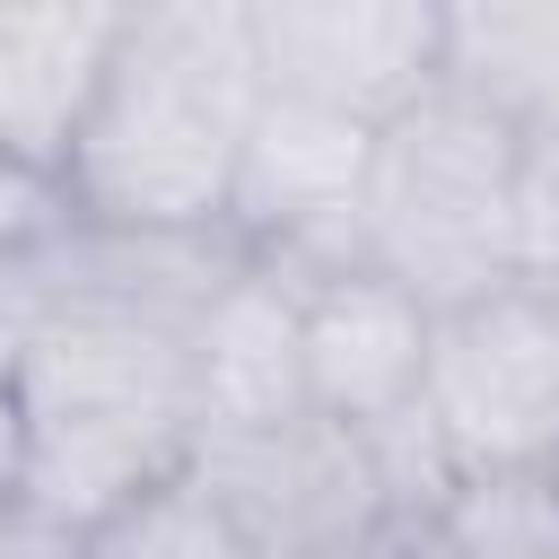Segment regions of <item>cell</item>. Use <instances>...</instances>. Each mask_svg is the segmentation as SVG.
Segmentation results:
<instances>
[{
	"mask_svg": "<svg viewBox=\"0 0 559 559\" xmlns=\"http://www.w3.org/2000/svg\"><path fill=\"white\" fill-rule=\"evenodd\" d=\"M367 166H376L367 122L262 87L227 183V245L297 288L367 271Z\"/></svg>",
	"mask_w": 559,
	"mask_h": 559,
	"instance_id": "obj_5",
	"label": "cell"
},
{
	"mask_svg": "<svg viewBox=\"0 0 559 559\" xmlns=\"http://www.w3.org/2000/svg\"><path fill=\"white\" fill-rule=\"evenodd\" d=\"M384 559H454V550L437 542V524H411V533H393V542H384Z\"/></svg>",
	"mask_w": 559,
	"mask_h": 559,
	"instance_id": "obj_18",
	"label": "cell"
},
{
	"mask_svg": "<svg viewBox=\"0 0 559 559\" xmlns=\"http://www.w3.org/2000/svg\"><path fill=\"white\" fill-rule=\"evenodd\" d=\"M245 26L271 96L332 105L367 131L419 105L445 52V9H419V0H253Z\"/></svg>",
	"mask_w": 559,
	"mask_h": 559,
	"instance_id": "obj_7",
	"label": "cell"
},
{
	"mask_svg": "<svg viewBox=\"0 0 559 559\" xmlns=\"http://www.w3.org/2000/svg\"><path fill=\"white\" fill-rule=\"evenodd\" d=\"M437 542L454 559H559V472L454 480L437 507Z\"/></svg>",
	"mask_w": 559,
	"mask_h": 559,
	"instance_id": "obj_12",
	"label": "cell"
},
{
	"mask_svg": "<svg viewBox=\"0 0 559 559\" xmlns=\"http://www.w3.org/2000/svg\"><path fill=\"white\" fill-rule=\"evenodd\" d=\"M515 288L559 306V122H533L515 148Z\"/></svg>",
	"mask_w": 559,
	"mask_h": 559,
	"instance_id": "obj_14",
	"label": "cell"
},
{
	"mask_svg": "<svg viewBox=\"0 0 559 559\" xmlns=\"http://www.w3.org/2000/svg\"><path fill=\"white\" fill-rule=\"evenodd\" d=\"M297 358H306V411L341 428H376L419 402L428 367V306L402 297L384 271H341L297 288Z\"/></svg>",
	"mask_w": 559,
	"mask_h": 559,
	"instance_id": "obj_9",
	"label": "cell"
},
{
	"mask_svg": "<svg viewBox=\"0 0 559 559\" xmlns=\"http://www.w3.org/2000/svg\"><path fill=\"white\" fill-rule=\"evenodd\" d=\"M61 227H70L61 183H52V175H26V166H9V157H0V262H17V253H35V245H52Z\"/></svg>",
	"mask_w": 559,
	"mask_h": 559,
	"instance_id": "obj_15",
	"label": "cell"
},
{
	"mask_svg": "<svg viewBox=\"0 0 559 559\" xmlns=\"http://www.w3.org/2000/svg\"><path fill=\"white\" fill-rule=\"evenodd\" d=\"M192 480L210 489V507L236 524L253 559H376L393 542L367 437L314 411L253 437L192 445Z\"/></svg>",
	"mask_w": 559,
	"mask_h": 559,
	"instance_id": "obj_6",
	"label": "cell"
},
{
	"mask_svg": "<svg viewBox=\"0 0 559 559\" xmlns=\"http://www.w3.org/2000/svg\"><path fill=\"white\" fill-rule=\"evenodd\" d=\"M9 384L26 411V498L87 533L192 472V367L175 314L52 297Z\"/></svg>",
	"mask_w": 559,
	"mask_h": 559,
	"instance_id": "obj_2",
	"label": "cell"
},
{
	"mask_svg": "<svg viewBox=\"0 0 559 559\" xmlns=\"http://www.w3.org/2000/svg\"><path fill=\"white\" fill-rule=\"evenodd\" d=\"M0 559H96V533L35 507V498H9L0 507Z\"/></svg>",
	"mask_w": 559,
	"mask_h": 559,
	"instance_id": "obj_16",
	"label": "cell"
},
{
	"mask_svg": "<svg viewBox=\"0 0 559 559\" xmlns=\"http://www.w3.org/2000/svg\"><path fill=\"white\" fill-rule=\"evenodd\" d=\"M26 498V411H17V384L0 376V507Z\"/></svg>",
	"mask_w": 559,
	"mask_h": 559,
	"instance_id": "obj_17",
	"label": "cell"
},
{
	"mask_svg": "<svg viewBox=\"0 0 559 559\" xmlns=\"http://www.w3.org/2000/svg\"><path fill=\"white\" fill-rule=\"evenodd\" d=\"M183 367H192V445L210 437H253L306 411V358H297V280L236 262L210 306L183 323Z\"/></svg>",
	"mask_w": 559,
	"mask_h": 559,
	"instance_id": "obj_8",
	"label": "cell"
},
{
	"mask_svg": "<svg viewBox=\"0 0 559 559\" xmlns=\"http://www.w3.org/2000/svg\"><path fill=\"white\" fill-rule=\"evenodd\" d=\"M253 105L262 61L245 9H131L114 70L87 105V131L61 166L70 218L105 236H227V183Z\"/></svg>",
	"mask_w": 559,
	"mask_h": 559,
	"instance_id": "obj_1",
	"label": "cell"
},
{
	"mask_svg": "<svg viewBox=\"0 0 559 559\" xmlns=\"http://www.w3.org/2000/svg\"><path fill=\"white\" fill-rule=\"evenodd\" d=\"M515 148L524 131L454 87H428L376 131L367 166V271L428 314H454L515 280Z\"/></svg>",
	"mask_w": 559,
	"mask_h": 559,
	"instance_id": "obj_3",
	"label": "cell"
},
{
	"mask_svg": "<svg viewBox=\"0 0 559 559\" xmlns=\"http://www.w3.org/2000/svg\"><path fill=\"white\" fill-rule=\"evenodd\" d=\"M437 87L507 114L515 131L559 122V0H489V9H445V52Z\"/></svg>",
	"mask_w": 559,
	"mask_h": 559,
	"instance_id": "obj_11",
	"label": "cell"
},
{
	"mask_svg": "<svg viewBox=\"0 0 559 559\" xmlns=\"http://www.w3.org/2000/svg\"><path fill=\"white\" fill-rule=\"evenodd\" d=\"M131 9H0V157L26 175L70 166L87 105L114 70Z\"/></svg>",
	"mask_w": 559,
	"mask_h": 559,
	"instance_id": "obj_10",
	"label": "cell"
},
{
	"mask_svg": "<svg viewBox=\"0 0 559 559\" xmlns=\"http://www.w3.org/2000/svg\"><path fill=\"white\" fill-rule=\"evenodd\" d=\"M96 559H253L236 542V524L210 507V489L192 472H175L166 489H148L140 507H122L96 533Z\"/></svg>",
	"mask_w": 559,
	"mask_h": 559,
	"instance_id": "obj_13",
	"label": "cell"
},
{
	"mask_svg": "<svg viewBox=\"0 0 559 559\" xmlns=\"http://www.w3.org/2000/svg\"><path fill=\"white\" fill-rule=\"evenodd\" d=\"M419 411L463 480L559 472V306L507 280L454 314H428Z\"/></svg>",
	"mask_w": 559,
	"mask_h": 559,
	"instance_id": "obj_4",
	"label": "cell"
}]
</instances>
